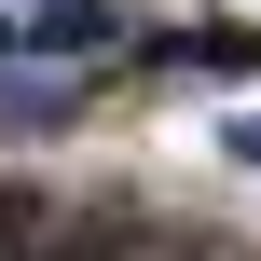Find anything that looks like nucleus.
<instances>
[{"mask_svg":"<svg viewBox=\"0 0 261 261\" xmlns=\"http://www.w3.org/2000/svg\"><path fill=\"white\" fill-rule=\"evenodd\" d=\"M110 41H124L110 0H41V14H14V55H110Z\"/></svg>","mask_w":261,"mask_h":261,"instance_id":"1","label":"nucleus"},{"mask_svg":"<svg viewBox=\"0 0 261 261\" xmlns=\"http://www.w3.org/2000/svg\"><path fill=\"white\" fill-rule=\"evenodd\" d=\"M234 165H261V110H248V124H234Z\"/></svg>","mask_w":261,"mask_h":261,"instance_id":"2","label":"nucleus"},{"mask_svg":"<svg viewBox=\"0 0 261 261\" xmlns=\"http://www.w3.org/2000/svg\"><path fill=\"white\" fill-rule=\"evenodd\" d=\"M0 55H14V14H0Z\"/></svg>","mask_w":261,"mask_h":261,"instance_id":"3","label":"nucleus"}]
</instances>
